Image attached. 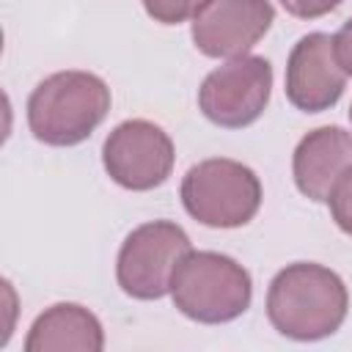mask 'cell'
Segmentation results:
<instances>
[{
    "label": "cell",
    "instance_id": "cell-13",
    "mask_svg": "<svg viewBox=\"0 0 352 352\" xmlns=\"http://www.w3.org/2000/svg\"><path fill=\"white\" fill-rule=\"evenodd\" d=\"M327 206H330L336 226L352 236V168H346L341 173V179L333 184V190L327 195Z\"/></svg>",
    "mask_w": 352,
    "mask_h": 352
},
{
    "label": "cell",
    "instance_id": "cell-16",
    "mask_svg": "<svg viewBox=\"0 0 352 352\" xmlns=\"http://www.w3.org/2000/svg\"><path fill=\"white\" fill-rule=\"evenodd\" d=\"M349 121H352V104H349Z\"/></svg>",
    "mask_w": 352,
    "mask_h": 352
},
{
    "label": "cell",
    "instance_id": "cell-7",
    "mask_svg": "<svg viewBox=\"0 0 352 352\" xmlns=\"http://www.w3.org/2000/svg\"><path fill=\"white\" fill-rule=\"evenodd\" d=\"M176 162L170 135L146 118L121 121L102 146V165L107 176L132 192H146L168 182Z\"/></svg>",
    "mask_w": 352,
    "mask_h": 352
},
{
    "label": "cell",
    "instance_id": "cell-15",
    "mask_svg": "<svg viewBox=\"0 0 352 352\" xmlns=\"http://www.w3.org/2000/svg\"><path fill=\"white\" fill-rule=\"evenodd\" d=\"M333 47H336V58L338 66L346 72V77H352V16L338 28V33L333 36Z\"/></svg>",
    "mask_w": 352,
    "mask_h": 352
},
{
    "label": "cell",
    "instance_id": "cell-12",
    "mask_svg": "<svg viewBox=\"0 0 352 352\" xmlns=\"http://www.w3.org/2000/svg\"><path fill=\"white\" fill-rule=\"evenodd\" d=\"M146 14L160 25H182L192 19L209 0H140Z\"/></svg>",
    "mask_w": 352,
    "mask_h": 352
},
{
    "label": "cell",
    "instance_id": "cell-10",
    "mask_svg": "<svg viewBox=\"0 0 352 352\" xmlns=\"http://www.w3.org/2000/svg\"><path fill=\"white\" fill-rule=\"evenodd\" d=\"M352 168V132L344 126H316L300 138L292 154V176L297 190L316 201L327 204L333 184L341 173Z\"/></svg>",
    "mask_w": 352,
    "mask_h": 352
},
{
    "label": "cell",
    "instance_id": "cell-11",
    "mask_svg": "<svg viewBox=\"0 0 352 352\" xmlns=\"http://www.w3.org/2000/svg\"><path fill=\"white\" fill-rule=\"evenodd\" d=\"M104 330L80 302H55L41 311L25 338V352H102Z\"/></svg>",
    "mask_w": 352,
    "mask_h": 352
},
{
    "label": "cell",
    "instance_id": "cell-3",
    "mask_svg": "<svg viewBox=\"0 0 352 352\" xmlns=\"http://www.w3.org/2000/svg\"><path fill=\"white\" fill-rule=\"evenodd\" d=\"M173 305L192 322L226 324L242 316L253 300L250 272L217 250H190L170 280Z\"/></svg>",
    "mask_w": 352,
    "mask_h": 352
},
{
    "label": "cell",
    "instance_id": "cell-1",
    "mask_svg": "<svg viewBox=\"0 0 352 352\" xmlns=\"http://www.w3.org/2000/svg\"><path fill=\"white\" fill-rule=\"evenodd\" d=\"M349 311V292L338 272L314 261H294L275 272L267 289V319L292 341L333 336Z\"/></svg>",
    "mask_w": 352,
    "mask_h": 352
},
{
    "label": "cell",
    "instance_id": "cell-14",
    "mask_svg": "<svg viewBox=\"0 0 352 352\" xmlns=\"http://www.w3.org/2000/svg\"><path fill=\"white\" fill-rule=\"evenodd\" d=\"M283 6L286 14L297 16V19H319L330 11H336L344 0H278Z\"/></svg>",
    "mask_w": 352,
    "mask_h": 352
},
{
    "label": "cell",
    "instance_id": "cell-2",
    "mask_svg": "<svg viewBox=\"0 0 352 352\" xmlns=\"http://www.w3.org/2000/svg\"><path fill=\"white\" fill-rule=\"evenodd\" d=\"M110 113L107 82L82 69L44 77L28 96V126L47 146H77Z\"/></svg>",
    "mask_w": 352,
    "mask_h": 352
},
{
    "label": "cell",
    "instance_id": "cell-5",
    "mask_svg": "<svg viewBox=\"0 0 352 352\" xmlns=\"http://www.w3.org/2000/svg\"><path fill=\"white\" fill-rule=\"evenodd\" d=\"M192 250L187 231L173 220H151L126 234L116 258V280L126 297L160 300L170 294L179 261Z\"/></svg>",
    "mask_w": 352,
    "mask_h": 352
},
{
    "label": "cell",
    "instance_id": "cell-9",
    "mask_svg": "<svg viewBox=\"0 0 352 352\" xmlns=\"http://www.w3.org/2000/svg\"><path fill=\"white\" fill-rule=\"evenodd\" d=\"M344 88L346 72L338 66L333 36L322 30L302 36L286 60V99L302 113H324Z\"/></svg>",
    "mask_w": 352,
    "mask_h": 352
},
{
    "label": "cell",
    "instance_id": "cell-6",
    "mask_svg": "<svg viewBox=\"0 0 352 352\" xmlns=\"http://www.w3.org/2000/svg\"><path fill=\"white\" fill-rule=\"evenodd\" d=\"M272 94V66L261 55L228 58L223 66L212 69L198 88L201 113L223 126L242 129L258 121Z\"/></svg>",
    "mask_w": 352,
    "mask_h": 352
},
{
    "label": "cell",
    "instance_id": "cell-8",
    "mask_svg": "<svg viewBox=\"0 0 352 352\" xmlns=\"http://www.w3.org/2000/svg\"><path fill=\"white\" fill-rule=\"evenodd\" d=\"M270 0H209L192 16V44L206 58L248 55L272 28Z\"/></svg>",
    "mask_w": 352,
    "mask_h": 352
},
{
    "label": "cell",
    "instance_id": "cell-4",
    "mask_svg": "<svg viewBox=\"0 0 352 352\" xmlns=\"http://www.w3.org/2000/svg\"><path fill=\"white\" fill-rule=\"evenodd\" d=\"M179 195L195 223L206 228H239L261 206V182L253 168L228 157H212L184 173Z\"/></svg>",
    "mask_w": 352,
    "mask_h": 352
}]
</instances>
